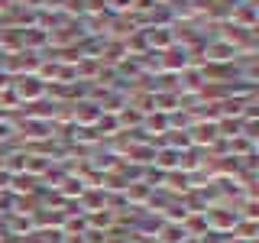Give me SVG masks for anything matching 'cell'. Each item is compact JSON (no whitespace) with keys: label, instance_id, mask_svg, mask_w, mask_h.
Here are the masks:
<instances>
[]
</instances>
